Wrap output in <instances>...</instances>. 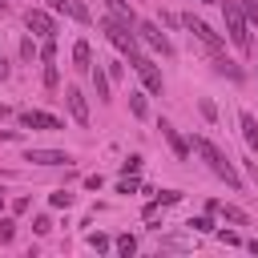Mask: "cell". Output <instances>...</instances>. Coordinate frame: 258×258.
<instances>
[{
  "instance_id": "34",
  "label": "cell",
  "mask_w": 258,
  "mask_h": 258,
  "mask_svg": "<svg viewBox=\"0 0 258 258\" xmlns=\"http://www.w3.org/2000/svg\"><path fill=\"white\" fill-rule=\"evenodd\" d=\"M121 169H125V173H137V169H141V157H137V153H133V157H125V161H121Z\"/></svg>"
},
{
  "instance_id": "40",
  "label": "cell",
  "mask_w": 258,
  "mask_h": 258,
  "mask_svg": "<svg viewBox=\"0 0 258 258\" xmlns=\"http://www.w3.org/2000/svg\"><path fill=\"white\" fill-rule=\"evenodd\" d=\"M4 117H12V109H8V105H0V121H4Z\"/></svg>"
},
{
  "instance_id": "19",
  "label": "cell",
  "mask_w": 258,
  "mask_h": 258,
  "mask_svg": "<svg viewBox=\"0 0 258 258\" xmlns=\"http://www.w3.org/2000/svg\"><path fill=\"white\" fill-rule=\"evenodd\" d=\"M185 226H189L194 234H214V222H210V214H202V218H189Z\"/></svg>"
},
{
  "instance_id": "41",
  "label": "cell",
  "mask_w": 258,
  "mask_h": 258,
  "mask_svg": "<svg viewBox=\"0 0 258 258\" xmlns=\"http://www.w3.org/2000/svg\"><path fill=\"white\" fill-rule=\"evenodd\" d=\"M246 246H250V254H258V238H254V242H246Z\"/></svg>"
},
{
  "instance_id": "13",
  "label": "cell",
  "mask_w": 258,
  "mask_h": 258,
  "mask_svg": "<svg viewBox=\"0 0 258 258\" xmlns=\"http://www.w3.org/2000/svg\"><path fill=\"white\" fill-rule=\"evenodd\" d=\"M105 4H109V12H113V16H121L125 24H133V28H137V12H133V4H129V0H105Z\"/></svg>"
},
{
  "instance_id": "5",
  "label": "cell",
  "mask_w": 258,
  "mask_h": 258,
  "mask_svg": "<svg viewBox=\"0 0 258 258\" xmlns=\"http://www.w3.org/2000/svg\"><path fill=\"white\" fill-rule=\"evenodd\" d=\"M129 64H133V73L141 77V85H145L149 93H161V69H157L149 56H141V52L133 48V52H129Z\"/></svg>"
},
{
  "instance_id": "29",
  "label": "cell",
  "mask_w": 258,
  "mask_h": 258,
  "mask_svg": "<svg viewBox=\"0 0 258 258\" xmlns=\"http://www.w3.org/2000/svg\"><path fill=\"white\" fill-rule=\"evenodd\" d=\"M198 109H202L206 121H218V105H214V101H198Z\"/></svg>"
},
{
  "instance_id": "28",
  "label": "cell",
  "mask_w": 258,
  "mask_h": 258,
  "mask_svg": "<svg viewBox=\"0 0 258 258\" xmlns=\"http://www.w3.org/2000/svg\"><path fill=\"white\" fill-rule=\"evenodd\" d=\"M12 238H16V222H12V218H4V222H0V242L8 246Z\"/></svg>"
},
{
  "instance_id": "43",
  "label": "cell",
  "mask_w": 258,
  "mask_h": 258,
  "mask_svg": "<svg viewBox=\"0 0 258 258\" xmlns=\"http://www.w3.org/2000/svg\"><path fill=\"white\" fill-rule=\"evenodd\" d=\"M0 210H4V194H0Z\"/></svg>"
},
{
  "instance_id": "27",
  "label": "cell",
  "mask_w": 258,
  "mask_h": 258,
  "mask_svg": "<svg viewBox=\"0 0 258 258\" xmlns=\"http://www.w3.org/2000/svg\"><path fill=\"white\" fill-rule=\"evenodd\" d=\"M214 64H218V73H226V77H230V81H238V77H242V73H238V69H234V60H226V56H218V60H214Z\"/></svg>"
},
{
  "instance_id": "21",
  "label": "cell",
  "mask_w": 258,
  "mask_h": 258,
  "mask_svg": "<svg viewBox=\"0 0 258 258\" xmlns=\"http://www.w3.org/2000/svg\"><path fill=\"white\" fill-rule=\"evenodd\" d=\"M153 198H157V206H173V202H181V189H153Z\"/></svg>"
},
{
  "instance_id": "2",
  "label": "cell",
  "mask_w": 258,
  "mask_h": 258,
  "mask_svg": "<svg viewBox=\"0 0 258 258\" xmlns=\"http://www.w3.org/2000/svg\"><path fill=\"white\" fill-rule=\"evenodd\" d=\"M218 4H222V16H226V36H230V44H234L238 52H250L254 40H250V20H246L242 4H238V0H218Z\"/></svg>"
},
{
  "instance_id": "38",
  "label": "cell",
  "mask_w": 258,
  "mask_h": 258,
  "mask_svg": "<svg viewBox=\"0 0 258 258\" xmlns=\"http://www.w3.org/2000/svg\"><path fill=\"white\" fill-rule=\"evenodd\" d=\"M246 173H250V181L258 185V161H246Z\"/></svg>"
},
{
  "instance_id": "18",
  "label": "cell",
  "mask_w": 258,
  "mask_h": 258,
  "mask_svg": "<svg viewBox=\"0 0 258 258\" xmlns=\"http://www.w3.org/2000/svg\"><path fill=\"white\" fill-rule=\"evenodd\" d=\"M64 16H73V20H81V24H89V20H93V16H89V8H85L81 0H69V4H64Z\"/></svg>"
},
{
  "instance_id": "14",
  "label": "cell",
  "mask_w": 258,
  "mask_h": 258,
  "mask_svg": "<svg viewBox=\"0 0 258 258\" xmlns=\"http://www.w3.org/2000/svg\"><path fill=\"white\" fill-rule=\"evenodd\" d=\"M109 85H113V81H109V73L93 64V89H97V101H113V97H109Z\"/></svg>"
},
{
  "instance_id": "15",
  "label": "cell",
  "mask_w": 258,
  "mask_h": 258,
  "mask_svg": "<svg viewBox=\"0 0 258 258\" xmlns=\"http://www.w3.org/2000/svg\"><path fill=\"white\" fill-rule=\"evenodd\" d=\"M238 121H242V137H246V145L258 149V121H254V113H242Z\"/></svg>"
},
{
  "instance_id": "42",
  "label": "cell",
  "mask_w": 258,
  "mask_h": 258,
  "mask_svg": "<svg viewBox=\"0 0 258 258\" xmlns=\"http://www.w3.org/2000/svg\"><path fill=\"white\" fill-rule=\"evenodd\" d=\"M4 8H8V0H0V12H4Z\"/></svg>"
},
{
  "instance_id": "4",
  "label": "cell",
  "mask_w": 258,
  "mask_h": 258,
  "mask_svg": "<svg viewBox=\"0 0 258 258\" xmlns=\"http://www.w3.org/2000/svg\"><path fill=\"white\" fill-rule=\"evenodd\" d=\"M137 40H141L145 48L161 52V56H169V52H173L169 36H165V32H161V24H153V20H137Z\"/></svg>"
},
{
  "instance_id": "33",
  "label": "cell",
  "mask_w": 258,
  "mask_h": 258,
  "mask_svg": "<svg viewBox=\"0 0 258 258\" xmlns=\"http://www.w3.org/2000/svg\"><path fill=\"white\" fill-rule=\"evenodd\" d=\"M105 73H109V81H121V73H125V64H121V60H109V69H105Z\"/></svg>"
},
{
  "instance_id": "26",
  "label": "cell",
  "mask_w": 258,
  "mask_h": 258,
  "mask_svg": "<svg viewBox=\"0 0 258 258\" xmlns=\"http://www.w3.org/2000/svg\"><path fill=\"white\" fill-rule=\"evenodd\" d=\"M40 60H56V36H44V44H40Z\"/></svg>"
},
{
  "instance_id": "1",
  "label": "cell",
  "mask_w": 258,
  "mask_h": 258,
  "mask_svg": "<svg viewBox=\"0 0 258 258\" xmlns=\"http://www.w3.org/2000/svg\"><path fill=\"white\" fill-rule=\"evenodd\" d=\"M189 149H194V153H202V157H206V165H210L222 181H230L234 189H242V185H246V181H242V173L234 169V161H230V157H226L210 137H194V141H189Z\"/></svg>"
},
{
  "instance_id": "25",
  "label": "cell",
  "mask_w": 258,
  "mask_h": 258,
  "mask_svg": "<svg viewBox=\"0 0 258 258\" xmlns=\"http://www.w3.org/2000/svg\"><path fill=\"white\" fill-rule=\"evenodd\" d=\"M89 246H93L97 254H105V250L113 246V238H109V234H89Z\"/></svg>"
},
{
  "instance_id": "39",
  "label": "cell",
  "mask_w": 258,
  "mask_h": 258,
  "mask_svg": "<svg viewBox=\"0 0 258 258\" xmlns=\"http://www.w3.org/2000/svg\"><path fill=\"white\" fill-rule=\"evenodd\" d=\"M8 73H12V69H8V60L0 56V81H8Z\"/></svg>"
},
{
  "instance_id": "35",
  "label": "cell",
  "mask_w": 258,
  "mask_h": 258,
  "mask_svg": "<svg viewBox=\"0 0 258 258\" xmlns=\"http://www.w3.org/2000/svg\"><path fill=\"white\" fill-rule=\"evenodd\" d=\"M101 185H105L101 173H89V177H85V189H101Z\"/></svg>"
},
{
  "instance_id": "11",
  "label": "cell",
  "mask_w": 258,
  "mask_h": 258,
  "mask_svg": "<svg viewBox=\"0 0 258 258\" xmlns=\"http://www.w3.org/2000/svg\"><path fill=\"white\" fill-rule=\"evenodd\" d=\"M157 129H161V137H165V141L173 145L177 161H185V157H189V141H185V137H181V133H177V129H173V125H169L165 117H161V125H157Z\"/></svg>"
},
{
  "instance_id": "17",
  "label": "cell",
  "mask_w": 258,
  "mask_h": 258,
  "mask_svg": "<svg viewBox=\"0 0 258 258\" xmlns=\"http://www.w3.org/2000/svg\"><path fill=\"white\" fill-rule=\"evenodd\" d=\"M113 246H117V254H125V258H133V254H137V238H133V234L113 238Z\"/></svg>"
},
{
  "instance_id": "36",
  "label": "cell",
  "mask_w": 258,
  "mask_h": 258,
  "mask_svg": "<svg viewBox=\"0 0 258 258\" xmlns=\"http://www.w3.org/2000/svg\"><path fill=\"white\" fill-rule=\"evenodd\" d=\"M0 141H20V129H0Z\"/></svg>"
},
{
  "instance_id": "10",
  "label": "cell",
  "mask_w": 258,
  "mask_h": 258,
  "mask_svg": "<svg viewBox=\"0 0 258 258\" xmlns=\"http://www.w3.org/2000/svg\"><path fill=\"white\" fill-rule=\"evenodd\" d=\"M64 105H69V113H73L77 125H89V105H85V93H81L77 85L64 89Z\"/></svg>"
},
{
  "instance_id": "24",
  "label": "cell",
  "mask_w": 258,
  "mask_h": 258,
  "mask_svg": "<svg viewBox=\"0 0 258 258\" xmlns=\"http://www.w3.org/2000/svg\"><path fill=\"white\" fill-rule=\"evenodd\" d=\"M129 113L133 117H145V93H129Z\"/></svg>"
},
{
  "instance_id": "9",
  "label": "cell",
  "mask_w": 258,
  "mask_h": 258,
  "mask_svg": "<svg viewBox=\"0 0 258 258\" xmlns=\"http://www.w3.org/2000/svg\"><path fill=\"white\" fill-rule=\"evenodd\" d=\"M24 161H32V165H69L73 157L64 153V149H24Z\"/></svg>"
},
{
  "instance_id": "20",
  "label": "cell",
  "mask_w": 258,
  "mask_h": 258,
  "mask_svg": "<svg viewBox=\"0 0 258 258\" xmlns=\"http://www.w3.org/2000/svg\"><path fill=\"white\" fill-rule=\"evenodd\" d=\"M40 81H44V89H56V85H60V73H56L52 60H44V77H40Z\"/></svg>"
},
{
  "instance_id": "7",
  "label": "cell",
  "mask_w": 258,
  "mask_h": 258,
  "mask_svg": "<svg viewBox=\"0 0 258 258\" xmlns=\"http://www.w3.org/2000/svg\"><path fill=\"white\" fill-rule=\"evenodd\" d=\"M20 125H24V129H48V133L64 129V121H60L56 113H44V109H24V113H20Z\"/></svg>"
},
{
  "instance_id": "22",
  "label": "cell",
  "mask_w": 258,
  "mask_h": 258,
  "mask_svg": "<svg viewBox=\"0 0 258 258\" xmlns=\"http://www.w3.org/2000/svg\"><path fill=\"white\" fill-rule=\"evenodd\" d=\"M48 206H56V210H69V206H73V194H69V189H56V194H48Z\"/></svg>"
},
{
  "instance_id": "37",
  "label": "cell",
  "mask_w": 258,
  "mask_h": 258,
  "mask_svg": "<svg viewBox=\"0 0 258 258\" xmlns=\"http://www.w3.org/2000/svg\"><path fill=\"white\" fill-rule=\"evenodd\" d=\"M64 4H69V0H44V8H48V12H64Z\"/></svg>"
},
{
  "instance_id": "6",
  "label": "cell",
  "mask_w": 258,
  "mask_h": 258,
  "mask_svg": "<svg viewBox=\"0 0 258 258\" xmlns=\"http://www.w3.org/2000/svg\"><path fill=\"white\" fill-rule=\"evenodd\" d=\"M181 24H185V28H189V32H194V36H198L210 52H222V48H226V40H222V36H218L206 20H198V16H181Z\"/></svg>"
},
{
  "instance_id": "30",
  "label": "cell",
  "mask_w": 258,
  "mask_h": 258,
  "mask_svg": "<svg viewBox=\"0 0 258 258\" xmlns=\"http://www.w3.org/2000/svg\"><path fill=\"white\" fill-rule=\"evenodd\" d=\"M137 189H141V185H137V177H129V173H125V181H117V194H137Z\"/></svg>"
},
{
  "instance_id": "16",
  "label": "cell",
  "mask_w": 258,
  "mask_h": 258,
  "mask_svg": "<svg viewBox=\"0 0 258 258\" xmlns=\"http://www.w3.org/2000/svg\"><path fill=\"white\" fill-rule=\"evenodd\" d=\"M218 214H222L230 226H250V214H246V210H238V206H222Z\"/></svg>"
},
{
  "instance_id": "8",
  "label": "cell",
  "mask_w": 258,
  "mask_h": 258,
  "mask_svg": "<svg viewBox=\"0 0 258 258\" xmlns=\"http://www.w3.org/2000/svg\"><path fill=\"white\" fill-rule=\"evenodd\" d=\"M24 24H28V32H36V36H56V20H52L48 8H28V12H24Z\"/></svg>"
},
{
  "instance_id": "3",
  "label": "cell",
  "mask_w": 258,
  "mask_h": 258,
  "mask_svg": "<svg viewBox=\"0 0 258 258\" xmlns=\"http://www.w3.org/2000/svg\"><path fill=\"white\" fill-rule=\"evenodd\" d=\"M101 32H105V36H109V44H113V48H121L125 56L137 48V28H133V24H125L121 16H105V20H101Z\"/></svg>"
},
{
  "instance_id": "23",
  "label": "cell",
  "mask_w": 258,
  "mask_h": 258,
  "mask_svg": "<svg viewBox=\"0 0 258 258\" xmlns=\"http://www.w3.org/2000/svg\"><path fill=\"white\" fill-rule=\"evenodd\" d=\"M36 56H40V48L32 44V36H24L20 40V60H36Z\"/></svg>"
},
{
  "instance_id": "31",
  "label": "cell",
  "mask_w": 258,
  "mask_h": 258,
  "mask_svg": "<svg viewBox=\"0 0 258 258\" xmlns=\"http://www.w3.org/2000/svg\"><path fill=\"white\" fill-rule=\"evenodd\" d=\"M218 242H226V246H242L238 230H218Z\"/></svg>"
},
{
  "instance_id": "32",
  "label": "cell",
  "mask_w": 258,
  "mask_h": 258,
  "mask_svg": "<svg viewBox=\"0 0 258 258\" xmlns=\"http://www.w3.org/2000/svg\"><path fill=\"white\" fill-rule=\"evenodd\" d=\"M32 230H36V234H48V230H52V218H48V214H40V218L32 222Z\"/></svg>"
},
{
  "instance_id": "12",
  "label": "cell",
  "mask_w": 258,
  "mask_h": 258,
  "mask_svg": "<svg viewBox=\"0 0 258 258\" xmlns=\"http://www.w3.org/2000/svg\"><path fill=\"white\" fill-rule=\"evenodd\" d=\"M73 69L77 73H93V48H89V40L73 44Z\"/></svg>"
}]
</instances>
